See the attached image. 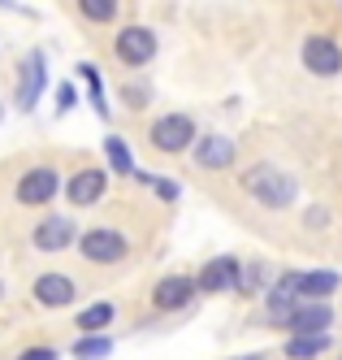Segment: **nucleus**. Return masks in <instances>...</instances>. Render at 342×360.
<instances>
[{"label": "nucleus", "instance_id": "28", "mask_svg": "<svg viewBox=\"0 0 342 360\" xmlns=\"http://www.w3.org/2000/svg\"><path fill=\"white\" fill-rule=\"evenodd\" d=\"M0 295H5V282H0Z\"/></svg>", "mask_w": 342, "mask_h": 360}, {"label": "nucleus", "instance_id": "18", "mask_svg": "<svg viewBox=\"0 0 342 360\" xmlns=\"http://www.w3.org/2000/svg\"><path fill=\"white\" fill-rule=\"evenodd\" d=\"M109 352H113V339H109V334H91V339L74 343V360H100V356H109Z\"/></svg>", "mask_w": 342, "mask_h": 360}, {"label": "nucleus", "instance_id": "10", "mask_svg": "<svg viewBox=\"0 0 342 360\" xmlns=\"http://www.w3.org/2000/svg\"><path fill=\"white\" fill-rule=\"evenodd\" d=\"M243 282V265L234 261V256H217V261H208L204 274H199V291H225V287H239Z\"/></svg>", "mask_w": 342, "mask_h": 360}, {"label": "nucleus", "instance_id": "12", "mask_svg": "<svg viewBox=\"0 0 342 360\" xmlns=\"http://www.w3.org/2000/svg\"><path fill=\"white\" fill-rule=\"evenodd\" d=\"M329 321H334L329 304H303V308H295V313L286 317L282 326L291 330V334H325V330H329Z\"/></svg>", "mask_w": 342, "mask_h": 360}, {"label": "nucleus", "instance_id": "20", "mask_svg": "<svg viewBox=\"0 0 342 360\" xmlns=\"http://www.w3.org/2000/svg\"><path fill=\"white\" fill-rule=\"evenodd\" d=\"M87 22H113L117 18V0H78Z\"/></svg>", "mask_w": 342, "mask_h": 360}, {"label": "nucleus", "instance_id": "5", "mask_svg": "<svg viewBox=\"0 0 342 360\" xmlns=\"http://www.w3.org/2000/svg\"><path fill=\"white\" fill-rule=\"evenodd\" d=\"M156 57V35L147 31V27H126L121 35H117V61L121 65H147Z\"/></svg>", "mask_w": 342, "mask_h": 360}, {"label": "nucleus", "instance_id": "13", "mask_svg": "<svg viewBox=\"0 0 342 360\" xmlns=\"http://www.w3.org/2000/svg\"><path fill=\"white\" fill-rule=\"evenodd\" d=\"M31 291H35V300L44 308H65V304H74V282L65 274H39Z\"/></svg>", "mask_w": 342, "mask_h": 360}, {"label": "nucleus", "instance_id": "26", "mask_svg": "<svg viewBox=\"0 0 342 360\" xmlns=\"http://www.w3.org/2000/svg\"><path fill=\"white\" fill-rule=\"evenodd\" d=\"M18 360H57V352H52V347H31V352H22Z\"/></svg>", "mask_w": 342, "mask_h": 360}, {"label": "nucleus", "instance_id": "25", "mask_svg": "<svg viewBox=\"0 0 342 360\" xmlns=\"http://www.w3.org/2000/svg\"><path fill=\"white\" fill-rule=\"evenodd\" d=\"M74 96H78V91H74V83H61V87H57V109H61V113L74 105Z\"/></svg>", "mask_w": 342, "mask_h": 360}, {"label": "nucleus", "instance_id": "27", "mask_svg": "<svg viewBox=\"0 0 342 360\" xmlns=\"http://www.w3.org/2000/svg\"><path fill=\"white\" fill-rule=\"evenodd\" d=\"M243 360H265V356H243Z\"/></svg>", "mask_w": 342, "mask_h": 360}, {"label": "nucleus", "instance_id": "11", "mask_svg": "<svg viewBox=\"0 0 342 360\" xmlns=\"http://www.w3.org/2000/svg\"><path fill=\"white\" fill-rule=\"evenodd\" d=\"M74 235H78V230H74V221L70 217H44L39 226H35V248L39 252H61V248H70L74 243Z\"/></svg>", "mask_w": 342, "mask_h": 360}, {"label": "nucleus", "instance_id": "15", "mask_svg": "<svg viewBox=\"0 0 342 360\" xmlns=\"http://www.w3.org/2000/svg\"><path fill=\"white\" fill-rule=\"evenodd\" d=\"M65 195L78 204V209H87V204H100V195H104V169H78V174L70 178Z\"/></svg>", "mask_w": 342, "mask_h": 360}, {"label": "nucleus", "instance_id": "24", "mask_svg": "<svg viewBox=\"0 0 342 360\" xmlns=\"http://www.w3.org/2000/svg\"><path fill=\"white\" fill-rule=\"evenodd\" d=\"M121 96H126V105H130V109H143L147 100H152V96H147V87H126Z\"/></svg>", "mask_w": 342, "mask_h": 360}, {"label": "nucleus", "instance_id": "8", "mask_svg": "<svg viewBox=\"0 0 342 360\" xmlns=\"http://www.w3.org/2000/svg\"><path fill=\"white\" fill-rule=\"evenodd\" d=\"M195 287H199V282H191V278H182V274H169V278H161V282H156V291H152V304L161 308V313H173V308H182V304H191Z\"/></svg>", "mask_w": 342, "mask_h": 360}, {"label": "nucleus", "instance_id": "7", "mask_svg": "<svg viewBox=\"0 0 342 360\" xmlns=\"http://www.w3.org/2000/svg\"><path fill=\"white\" fill-rule=\"evenodd\" d=\"M299 282H303V274H282V278L273 282V291H269V317H273L277 326L291 317L295 308H303V304H299V295H303Z\"/></svg>", "mask_w": 342, "mask_h": 360}, {"label": "nucleus", "instance_id": "14", "mask_svg": "<svg viewBox=\"0 0 342 360\" xmlns=\"http://www.w3.org/2000/svg\"><path fill=\"white\" fill-rule=\"evenodd\" d=\"M195 165L199 169H225V165H234V143L225 135H204L195 143Z\"/></svg>", "mask_w": 342, "mask_h": 360}, {"label": "nucleus", "instance_id": "23", "mask_svg": "<svg viewBox=\"0 0 342 360\" xmlns=\"http://www.w3.org/2000/svg\"><path fill=\"white\" fill-rule=\"evenodd\" d=\"M83 79H87V87H91V100H96V113L104 117V113H109V105H104V87H100V74H96L91 65H83Z\"/></svg>", "mask_w": 342, "mask_h": 360}, {"label": "nucleus", "instance_id": "6", "mask_svg": "<svg viewBox=\"0 0 342 360\" xmlns=\"http://www.w3.org/2000/svg\"><path fill=\"white\" fill-rule=\"evenodd\" d=\"M303 65L312 74H321V79H334V74L342 70V48L329 39V35H312L303 44Z\"/></svg>", "mask_w": 342, "mask_h": 360}, {"label": "nucleus", "instance_id": "3", "mask_svg": "<svg viewBox=\"0 0 342 360\" xmlns=\"http://www.w3.org/2000/svg\"><path fill=\"white\" fill-rule=\"evenodd\" d=\"M18 204H26V209H35V204H48L52 195H57V169L52 165H39V169H26L18 178Z\"/></svg>", "mask_w": 342, "mask_h": 360}, {"label": "nucleus", "instance_id": "22", "mask_svg": "<svg viewBox=\"0 0 342 360\" xmlns=\"http://www.w3.org/2000/svg\"><path fill=\"white\" fill-rule=\"evenodd\" d=\"M139 183H143V187H152L156 195H161V200H169V204H173V200L182 195V191H178L173 183H165V178H152V174H139Z\"/></svg>", "mask_w": 342, "mask_h": 360}, {"label": "nucleus", "instance_id": "17", "mask_svg": "<svg viewBox=\"0 0 342 360\" xmlns=\"http://www.w3.org/2000/svg\"><path fill=\"white\" fill-rule=\"evenodd\" d=\"M299 291L308 295V300H325V295H334L338 291V274H329V269H312V274H303V282H299Z\"/></svg>", "mask_w": 342, "mask_h": 360}, {"label": "nucleus", "instance_id": "19", "mask_svg": "<svg viewBox=\"0 0 342 360\" xmlns=\"http://www.w3.org/2000/svg\"><path fill=\"white\" fill-rule=\"evenodd\" d=\"M113 313H117V308H113L109 300H100V304H91V308H83V313H78V326H83V330H100V326L113 321Z\"/></svg>", "mask_w": 342, "mask_h": 360}, {"label": "nucleus", "instance_id": "2", "mask_svg": "<svg viewBox=\"0 0 342 360\" xmlns=\"http://www.w3.org/2000/svg\"><path fill=\"white\" fill-rule=\"evenodd\" d=\"M147 139H152L156 152H182V148L195 143V122L187 113H165V117L152 122V135Z\"/></svg>", "mask_w": 342, "mask_h": 360}, {"label": "nucleus", "instance_id": "9", "mask_svg": "<svg viewBox=\"0 0 342 360\" xmlns=\"http://www.w3.org/2000/svg\"><path fill=\"white\" fill-rule=\"evenodd\" d=\"M44 79H48V61L44 53H31L22 61V83H18V109H35V100L44 91Z\"/></svg>", "mask_w": 342, "mask_h": 360}, {"label": "nucleus", "instance_id": "4", "mask_svg": "<svg viewBox=\"0 0 342 360\" xmlns=\"http://www.w3.org/2000/svg\"><path fill=\"white\" fill-rule=\"evenodd\" d=\"M78 248H83V256L96 261V265H109V261H121V256H126V239L117 235V230H109V226L87 230V235L78 239Z\"/></svg>", "mask_w": 342, "mask_h": 360}, {"label": "nucleus", "instance_id": "21", "mask_svg": "<svg viewBox=\"0 0 342 360\" xmlns=\"http://www.w3.org/2000/svg\"><path fill=\"white\" fill-rule=\"evenodd\" d=\"M104 152H109V161H113L117 174H135V161H130V152H126V143H121L117 135L104 139Z\"/></svg>", "mask_w": 342, "mask_h": 360}, {"label": "nucleus", "instance_id": "16", "mask_svg": "<svg viewBox=\"0 0 342 360\" xmlns=\"http://www.w3.org/2000/svg\"><path fill=\"white\" fill-rule=\"evenodd\" d=\"M321 352H329V334H295L286 343V356L291 360H317Z\"/></svg>", "mask_w": 342, "mask_h": 360}, {"label": "nucleus", "instance_id": "1", "mask_svg": "<svg viewBox=\"0 0 342 360\" xmlns=\"http://www.w3.org/2000/svg\"><path fill=\"white\" fill-rule=\"evenodd\" d=\"M243 191L260 204V209H291L299 187H295V178L286 169H277L273 161H256L243 174Z\"/></svg>", "mask_w": 342, "mask_h": 360}]
</instances>
